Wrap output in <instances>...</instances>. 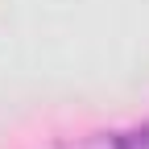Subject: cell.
Here are the masks:
<instances>
[{"mask_svg":"<svg viewBox=\"0 0 149 149\" xmlns=\"http://www.w3.org/2000/svg\"><path fill=\"white\" fill-rule=\"evenodd\" d=\"M104 149H149V124H145V128H133V133H116V137H108Z\"/></svg>","mask_w":149,"mask_h":149,"instance_id":"cell-1","label":"cell"}]
</instances>
